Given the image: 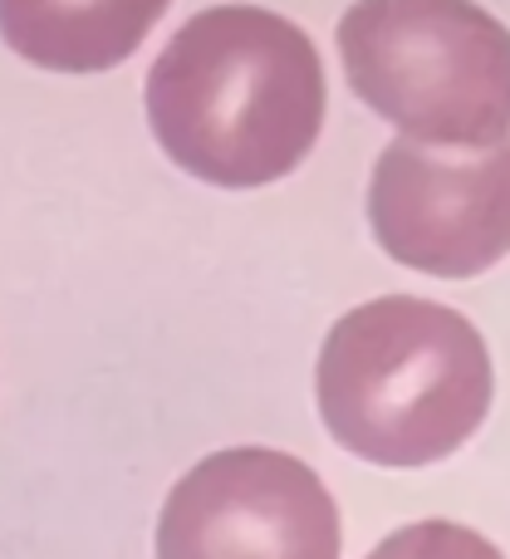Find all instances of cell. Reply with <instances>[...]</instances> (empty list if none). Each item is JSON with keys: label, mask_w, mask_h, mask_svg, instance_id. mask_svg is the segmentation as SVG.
Here are the masks:
<instances>
[{"label": "cell", "mask_w": 510, "mask_h": 559, "mask_svg": "<svg viewBox=\"0 0 510 559\" xmlns=\"http://www.w3.org/2000/svg\"><path fill=\"white\" fill-rule=\"evenodd\" d=\"M143 108L173 167L226 192H251L315 153L324 64L295 20L260 5H212L153 59Z\"/></svg>", "instance_id": "obj_1"}, {"label": "cell", "mask_w": 510, "mask_h": 559, "mask_svg": "<svg viewBox=\"0 0 510 559\" xmlns=\"http://www.w3.org/2000/svg\"><path fill=\"white\" fill-rule=\"evenodd\" d=\"M496 397L491 348L452 305L383 295L324 334L315 403L329 437L373 466H432L462 452Z\"/></svg>", "instance_id": "obj_2"}, {"label": "cell", "mask_w": 510, "mask_h": 559, "mask_svg": "<svg viewBox=\"0 0 510 559\" xmlns=\"http://www.w3.org/2000/svg\"><path fill=\"white\" fill-rule=\"evenodd\" d=\"M348 88L427 147L510 138V29L476 0H354L334 29Z\"/></svg>", "instance_id": "obj_3"}, {"label": "cell", "mask_w": 510, "mask_h": 559, "mask_svg": "<svg viewBox=\"0 0 510 559\" xmlns=\"http://www.w3.org/2000/svg\"><path fill=\"white\" fill-rule=\"evenodd\" d=\"M344 525L315 466L275 447L212 452L167 491L157 559H339Z\"/></svg>", "instance_id": "obj_4"}, {"label": "cell", "mask_w": 510, "mask_h": 559, "mask_svg": "<svg viewBox=\"0 0 510 559\" xmlns=\"http://www.w3.org/2000/svg\"><path fill=\"white\" fill-rule=\"evenodd\" d=\"M373 241L407 271L472 280L510 255V138L427 147L393 138L368 177Z\"/></svg>", "instance_id": "obj_5"}, {"label": "cell", "mask_w": 510, "mask_h": 559, "mask_svg": "<svg viewBox=\"0 0 510 559\" xmlns=\"http://www.w3.org/2000/svg\"><path fill=\"white\" fill-rule=\"evenodd\" d=\"M167 0H0V39L49 74H104L118 69Z\"/></svg>", "instance_id": "obj_6"}, {"label": "cell", "mask_w": 510, "mask_h": 559, "mask_svg": "<svg viewBox=\"0 0 510 559\" xmlns=\"http://www.w3.org/2000/svg\"><path fill=\"white\" fill-rule=\"evenodd\" d=\"M368 559H506L486 535L456 521H417L378 540Z\"/></svg>", "instance_id": "obj_7"}]
</instances>
